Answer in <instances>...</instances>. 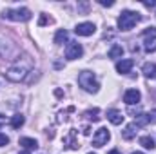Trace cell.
<instances>
[{
  "mask_svg": "<svg viewBox=\"0 0 156 154\" xmlns=\"http://www.w3.org/2000/svg\"><path fill=\"white\" fill-rule=\"evenodd\" d=\"M33 69V60L29 54H24L22 58L18 56V60L5 71V78L9 82H22L24 78L27 76V73H31Z\"/></svg>",
  "mask_w": 156,
  "mask_h": 154,
  "instance_id": "obj_1",
  "label": "cell"
},
{
  "mask_svg": "<svg viewBox=\"0 0 156 154\" xmlns=\"http://www.w3.org/2000/svg\"><path fill=\"white\" fill-rule=\"evenodd\" d=\"M140 20H142L140 13L129 11V9H127V11H122L120 16H118V29H120V31H131Z\"/></svg>",
  "mask_w": 156,
  "mask_h": 154,
  "instance_id": "obj_2",
  "label": "cell"
},
{
  "mask_svg": "<svg viewBox=\"0 0 156 154\" xmlns=\"http://www.w3.org/2000/svg\"><path fill=\"white\" fill-rule=\"evenodd\" d=\"M78 85L85 91V93H98V89H100V83H98V80L94 76V73H91V71H82L80 75H78Z\"/></svg>",
  "mask_w": 156,
  "mask_h": 154,
  "instance_id": "obj_3",
  "label": "cell"
},
{
  "mask_svg": "<svg viewBox=\"0 0 156 154\" xmlns=\"http://www.w3.org/2000/svg\"><path fill=\"white\" fill-rule=\"evenodd\" d=\"M2 18L11 20V22H27L31 18V11L27 7H18V9H4Z\"/></svg>",
  "mask_w": 156,
  "mask_h": 154,
  "instance_id": "obj_4",
  "label": "cell"
},
{
  "mask_svg": "<svg viewBox=\"0 0 156 154\" xmlns=\"http://www.w3.org/2000/svg\"><path fill=\"white\" fill-rule=\"evenodd\" d=\"M144 49L145 53H156V27H147L144 31Z\"/></svg>",
  "mask_w": 156,
  "mask_h": 154,
  "instance_id": "obj_5",
  "label": "cell"
},
{
  "mask_svg": "<svg viewBox=\"0 0 156 154\" xmlns=\"http://www.w3.org/2000/svg\"><path fill=\"white\" fill-rule=\"evenodd\" d=\"M109 140H111V132H109L105 127H100V129L94 132V136H93V147L100 149V147L107 145V142H109Z\"/></svg>",
  "mask_w": 156,
  "mask_h": 154,
  "instance_id": "obj_6",
  "label": "cell"
},
{
  "mask_svg": "<svg viewBox=\"0 0 156 154\" xmlns=\"http://www.w3.org/2000/svg\"><path fill=\"white\" fill-rule=\"evenodd\" d=\"M82 54H83L82 44H78V42H69V45H67V49H66V58H67V60H76Z\"/></svg>",
  "mask_w": 156,
  "mask_h": 154,
  "instance_id": "obj_7",
  "label": "cell"
},
{
  "mask_svg": "<svg viewBox=\"0 0 156 154\" xmlns=\"http://www.w3.org/2000/svg\"><path fill=\"white\" fill-rule=\"evenodd\" d=\"M94 31H96V27H94L93 22H82V24H78L75 27V33L78 37H91Z\"/></svg>",
  "mask_w": 156,
  "mask_h": 154,
  "instance_id": "obj_8",
  "label": "cell"
},
{
  "mask_svg": "<svg viewBox=\"0 0 156 154\" xmlns=\"http://www.w3.org/2000/svg\"><path fill=\"white\" fill-rule=\"evenodd\" d=\"M140 100H142V94H140L138 89H129L123 94V102L127 105H136V103H140Z\"/></svg>",
  "mask_w": 156,
  "mask_h": 154,
  "instance_id": "obj_9",
  "label": "cell"
},
{
  "mask_svg": "<svg viewBox=\"0 0 156 154\" xmlns=\"http://www.w3.org/2000/svg\"><path fill=\"white\" fill-rule=\"evenodd\" d=\"M133 65H134V60H131V58L120 60V62H116V71L120 75H127V73H131Z\"/></svg>",
  "mask_w": 156,
  "mask_h": 154,
  "instance_id": "obj_10",
  "label": "cell"
},
{
  "mask_svg": "<svg viewBox=\"0 0 156 154\" xmlns=\"http://www.w3.org/2000/svg\"><path fill=\"white\" fill-rule=\"evenodd\" d=\"M75 136H76V131H75V129H71V132H69V134L64 138V145H66L67 149H73V151H76L78 147H80V145H78V142L75 140Z\"/></svg>",
  "mask_w": 156,
  "mask_h": 154,
  "instance_id": "obj_11",
  "label": "cell"
},
{
  "mask_svg": "<svg viewBox=\"0 0 156 154\" xmlns=\"http://www.w3.org/2000/svg\"><path fill=\"white\" fill-rule=\"evenodd\" d=\"M123 118H125V116L122 114L120 111H116V109L107 111V120H109L113 125H122V123H123Z\"/></svg>",
  "mask_w": 156,
  "mask_h": 154,
  "instance_id": "obj_12",
  "label": "cell"
},
{
  "mask_svg": "<svg viewBox=\"0 0 156 154\" xmlns=\"http://www.w3.org/2000/svg\"><path fill=\"white\" fill-rule=\"evenodd\" d=\"M136 132H138L136 123H129V125L122 131V138H123V140H133V138L136 136Z\"/></svg>",
  "mask_w": 156,
  "mask_h": 154,
  "instance_id": "obj_13",
  "label": "cell"
},
{
  "mask_svg": "<svg viewBox=\"0 0 156 154\" xmlns=\"http://www.w3.org/2000/svg\"><path fill=\"white\" fill-rule=\"evenodd\" d=\"M144 75L145 78H149V80H156V64H151V62H147V64H144Z\"/></svg>",
  "mask_w": 156,
  "mask_h": 154,
  "instance_id": "obj_14",
  "label": "cell"
},
{
  "mask_svg": "<svg viewBox=\"0 0 156 154\" xmlns=\"http://www.w3.org/2000/svg\"><path fill=\"white\" fill-rule=\"evenodd\" d=\"M9 123H11V127H13V129H20V127H22V125L26 123V118H24V116H22L20 113H18V114L11 116Z\"/></svg>",
  "mask_w": 156,
  "mask_h": 154,
  "instance_id": "obj_15",
  "label": "cell"
},
{
  "mask_svg": "<svg viewBox=\"0 0 156 154\" xmlns=\"http://www.w3.org/2000/svg\"><path fill=\"white\" fill-rule=\"evenodd\" d=\"M20 145H22V147H26L27 151H33V149H37V147H38V142H37V140H33V138H20Z\"/></svg>",
  "mask_w": 156,
  "mask_h": 154,
  "instance_id": "obj_16",
  "label": "cell"
},
{
  "mask_svg": "<svg viewBox=\"0 0 156 154\" xmlns=\"http://www.w3.org/2000/svg\"><path fill=\"white\" fill-rule=\"evenodd\" d=\"M140 145L142 147H145V149H149V151H153L156 145H154V140L151 138V136H142L140 138Z\"/></svg>",
  "mask_w": 156,
  "mask_h": 154,
  "instance_id": "obj_17",
  "label": "cell"
},
{
  "mask_svg": "<svg viewBox=\"0 0 156 154\" xmlns=\"http://www.w3.org/2000/svg\"><path fill=\"white\" fill-rule=\"evenodd\" d=\"M64 42H67V31L66 29H58L56 35H55V44L56 45H62Z\"/></svg>",
  "mask_w": 156,
  "mask_h": 154,
  "instance_id": "obj_18",
  "label": "cell"
},
{
  "mask_svg": "<svg viewBox=\"0 0 156 154\" xmlns=\"http://www.w3.org/2000/svg\"><path fill=\"white\" fill-rule=\"evenodd\" d=\"M122 54H123V47L122 45H113L109 49V58H122Z\"/></svg>",
  "mask_w": 156,
  "mask_h": 154,
  "instance_id": "obj_19",
  "label": "cell"
},
{
  "mask_svg": "<svg viewBox=\"0 0 156 154\" xmlns=\"http://www.w3.org/2000/svg\"><path fill=\"white\" fill-rule=\"evenodd\" d=\"M98 113H100L98 109H93V111H85V113H83V116H85V118H89V120H93V121H98V120H100Z\"/></svg>",
  "mask_w": 156,
  "mask_h": 154,
  "instance_id": "obj_20",
  "label": "cell"
},
{
  "mask_svg": "<svg viewBox=\"0 0 156 154\" xmlns=\"http://www.w3.org/2000/svg\"><path fill=\"white\" fill-rule=\"evenodd\" d=\"M145 118H147V123H156V109H153L151 113H147Z\"/></svg>",
  "mask_w": 156,
  "mask_h": 154,
  "instance_id": "obj_21",
  "label": "cell"
},
{
  "mask_svg": "<svg viewBox=\"0 0 156 154\" xmlns=\"http://www.w3.org/2000/svg\"><path fill=\"white\" fill-rule=\"evenodd\" d=\"M7 143H9V138H7L5 134H2V132H0V147H5Z\"/></svg>",
  "mask_w": 156,
  "mask_h": 154,
  "instance_id": "obj_22",
  "label": "cell"
},
{
  "mask_svg": "<svg viewBox=\"0 0 156 154\" xmlns=\"http://www.w3.org/2000/svg\"><path fill=\"white\" fill-rule=\"evenodd\" d=\"M49 22H51V18H47L45 15H42V16H40V20H38L40 26H45V24H49Z\"/></svg>",
  "mask_w": 156,
  "mask_h": 154,
  "instance_id": "obj_23",
  "label": "cell"
},
{
  "mask_svg": "<svg viewBox=\"0 0 156 154\" xmlns=\"http://www.w3.org/2000/svg\"><path fill=\"white\" fill-rule=\"evenodd\" d=\"M100 4H102V5H107V7L115 5V2H113V0H100Z\"/></svg>",
  "mask_w": 156,
  "mask_h": 154,
  "instance_id": "obj_24",
  "label": "cell"
},
{
  "mask_svg": "<svg viewBox=\"0 0 156 154\" xmlns=\"http://www.w3.org/2000/svg\"><path fill=\"white\" fill-rule=\"evenodd\" d=\"M144 5H145V7H154L156 2H144Z\"/></svg>",
  "mask_w": 156,
  "mask_h": 154,
  "instance_id": "obj_25",
  "label": "cell"
},
{
  "mask_svg": "<svg viewBox=\"0 0 156 154\" xmlns=\"http://www.w3.org/2000/svg\"><path fill=\"white\" fill-rule=\"evenodd\" d=\"M82 132H83V134H85V136H87V134H89V132H91V129H89V127H87V125H85V127H83V129H82Z\"/></svg>",
  "mask_w": 156,
  "mask_h": 154,
  "instance_id": "obj_26",
  "label": "cell"
},
{
  "mask_svg": "<svg viewBox=\"0 0 156 154\" xmlns=\"http://www.w3.org/2000/svg\"><path fill=\"white\" fill-rule=\"evenodd\" d=\"M4 123H5V116L0 114V125H4Z\"/></svg>",
  "mask_w": 156,
  "mask_h": 154,
  "instance_id": "obj_27",
  "label": "cell"
},
{
  "mask_svg": "<svg viewBox=\"0 0 156 154\" xmlns=\"http://www.w3.org/2000/svg\"><path fill=\"white\" fill-rule=\"evenodd\" d=\"M107 154H120V151H118V149H113V151H109Z\"/></svg>",
  "mask_w": 156,
  "mask_h": 154,
  "instance_id": "obj_28",
  "label": "cell"
},
{
  "mask_svg": "<svg viewBox=\"0 0 156 154\" xmlns=\"http://www.w3.org/2000/svg\"><path fill=\"white\" fill-rule=\"evenodd\" d=\"M20 154H31V152L29 151H24V152H20Z\"/></svg>",
  "mask_w": 156,
  "mask_h": 154,
  "instance_id": "obj_29",
  "label": "cell"
},
{
  "mask_svg": "<svg viewBox=\"0 0 156 154\" xmlns=\"http://www.w3.org/2000/svg\"><path fill=\"white\" fill-rule=\"evenodd\" d=\"M131 154H144V152H131Z\"/></svg>",
  "mask_w": 156,
  "mask_h": 154,
  "instance_id": "obj_30",
  "label": "cell"
},
{
  "mask_svg": "<svg viewBox=\"0 0 156 154\" xmlns=\"http://www.w3.org/2000/svg\"><path fill=\"white\" fill-rule=\"evenodd\" d=\"M89 154H94V152H89Z\"/></svg>",
  "mask_w": 156,
  "mask_h": 154,
  "instance_id": "obj_31",
  "label": "cell"
}]
</instances>
